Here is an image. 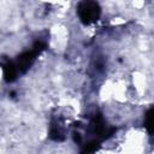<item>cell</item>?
I'll return each instance as SVG.
<instances>
[{"instance_id": "cell-1", "label": "cell", "mask_w": 154, "mask_h": 154, "mask_svg": "<svg viewBox=\"0 0 154 154\" xmlns=\"http://www.w3.org/2000/svg\"><path fill=\"white\" fill-rule=\"evenodd\" d=\"M77 12L83 23L90 24V23L97 20V18L100 16V7L93 0H83L82 2H79Z\"/></svg>"}, {"instance_id": "cell-2", "label": "cell", "mask_w": 154, "mask_h": 154, "mask_svg": "<svg viewBox=\"0 0 154 154\" xmlns=\"http://www.w3.org/2000/svg\"><path fill=\"white\" fill-rule=\"evenodd\" d=\"M146 126L150 132L152 131V109H149L147 116H146Z\"/></svg>"}]
</instances>
